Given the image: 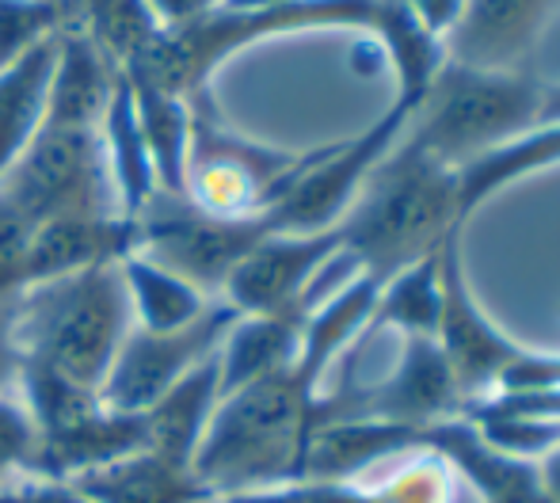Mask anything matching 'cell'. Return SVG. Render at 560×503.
<instances>
[{
    "instance_id": "6da1fadb",
    "label": "cell",
    "mask_w": 560,
    "mask_h": 503,
    "mask_svg": "<svg viewBox=\"0 0 560 503\" xmlns=\"http://www.w3.org/2000/svg\"><path fill=\"white\" fill-rule=\"evenodd\" d=\"M317 397L294 363L218 397L195 451V477L218 500L298 484L317 431Z\"/></svg>"
},
{
    "instance_id": "7a4b0ae2",
    "label": "cell",
    "mask_w": 560,
    "mask_h": 503,
    "mask_svg": "<svg viewBox=\"0 0 560 503\" xmlns=\"http://www.w3.org/2000/svg\"><path fill=\"white\" fill-rule=\"evenodd\" d=\"M408 130V126H405ZM343 256L374 279H393L465 230L457 172L423 153L408 133L377 161L359 199L336 225Z\"/></svg>"
},
{
    "instance_id": "3957f363",
    "label": "cell",
    "mask_w": 560,
    "mask_h": 503,
    "mask_svg": "<svg viewBox=\"0 0 560 503\" xmlns=\"http://www.w3.org/2000/svg\"><path fill=\"white\" fill-rule=\"evenodd\" d=\"M130 328L133 313L118 264L58 274L12 297V336L20 359L50 366L96 393Z\"/></svg>"
},
{
    "instance_id": "277c9868",
    "label": "cell",
    "mask_w": 560,
    "mask_h": 503,
    "mask_svg": "<svg viewBox=\"0 0 560 503\" xmlns=\"http://www.w3.org/2000/svg\"><path fill=\"white\" fill-rule=\"evenodd\" d=\"M377 20V0H294L275 8H225L184 23V27L156 31L153 43L126 66V77L149 89L172 92L179 100H191L210 92V77L225 58L252 43H264L275 35L317 27H354L370 31Z\"/></svg>"
},
{
    "instance_id": "5b68a950",
    "label": "cell",
    "mask_w": 560,
    "mask_h": 503,
    "mask_svg": "<svg viewBox=\"0 0 560 503\" xmlns=\"http://www.w3.org/2000/svg\"><path fill=\"white\" fill-rule=\"evenodd\" d=\"M546 84L530 69H469L446 61L408 119V138L439 164H465L538 130Z\"/></svg>"
},
{
    "instance_id": "8992f818",
    "label": "cell",
    "mask_w": 560,
    "mask_h": 503,
    "mask_svg": "<svg viewBox=\"0 0 560 503\" xmlns=\"http://www.w3.org/2000/svg\"><path fill=\"white\" fill-rule=\"evenodd\" d=\"M187 107H191V133H187L184 195L214 218H229V222L267 218V210L294 187V179L317 156V149L290 153V149L259 145L236 133L222 119L210 92L191 96Z\"/></svg>"
},
{
    "instance_id": "52a82bcc",
    "label": "cell",
    "mask_w": 560,
    "mask_h": 503,
    "mask_svg": "<svg viewBox=\"0 0 560 503\" xmlns=\"http://www.w3.org/2000/svg\"><path fill=\"white\" fill-rule=\"evenodd\" d=\"M0 202L31 230L61 218H122L100 126L46 119L20 161L0 176Z\"/></svg>"
},
{
    "instance_id": "ba28073f",
    "label": "cell",
    "mask_w": 560,
    "mask_h": 503,
    "mask_svg": "<svg viewBox=\"0 0 560 503\" xmlns=\"http://www.w3.org/2000/svg\"><path fill=\"white\" fill-rule=\"evenodd\" d=\"M133 237L141 252L153 264L184 274L202 294L222 297L225 279L233 267L248 256L264 237H271L267 218H248V222H229L195 207L187 195L153 191L149 202L130 218Z\"/></svg>"
},
{
    "instance_id": "9c48e42d",
    "label": "cell",
    "mask_w": 560,
    "mask_h": 503,
    "mask_svg": "<svg viewBox=\"0 0 560 503\" xmlns=\"http://www.w3.org/2000/svg\"><path fill=\"white\" fill-rule=\"evenodd\" d=\"M469 400L462 397L446 355L428 336H405L400 363L385 382L351 385L343 382L317 397V428L347 420H382L397 428H431V423L465 416Z\"/></svg>"
},
{
    "instance_id": "30bf717a",
    "label": "cell",
    "mask_w": 560,
    "mask_h": 503,
    "mask_svg": "<svg viewBox=\"0 0 560 503\" xmlns=\"http://www.w3.org/2000/svg\"><path fill=\"white\" fill-rule=\"evenodd\" d=\"M408 119H412V107L393 100L389 112L374 126H366L359 138L320 145L310 168L294 179V187L267 210L271 233H325L343 222V214L359 199L366 176L400 141Z\"/></svg>"
},
{
    "instance_id": "8fae6325",
    "label": "cell",
    "mask_w": 560,
    "mask_h": 503,
    "mask_svg": "<svg viewBox=\"0 0 560 503\" xmlns=\"http://www.w3.org/2000/svg\"><path fill=\"white\" fill-rule=\"evenodd\" d=\"M236 317L241 313L218 297L199 320L172 328V332H149V328L133 325L126 332L122 348H118L104 385H100V405L112 408V412H145V408H153L179 377H187L199 363L218 355Z\"/></svg>"
},
{
    "instance_id": "7c38bea8",
    "label": "cell",
    "mask_w": 560,
    "mask_h": 503,
    "mask_svg": "<svg viewBox=\"0 0 560 503\" xmlns=\"http://www.w3.org/2000/svg\"><path fill=\"white\" fill-rule=\"evenodd\" d=\"M439 294H443V309H439L435 343L454 371L462 397L477 405L485 400V393L492 397L500 377L526 355V348L508 332H500L495 320L472 297L462 259V230H454L439 245Z\"/></svg>"
},
{
    "instance_id": "4fadbf2b",
    "label": "cell",
    "mask_w": 560,
    "mask_h": 503,
    "mask_svg": "<svg viewBox=\"0 0 560 503\" xmlns=\"http://www.w3.org/2000/svg\"><path fill=\"white\" fill-rule=\"evenodd\" d=\"M343 252L339 230L325 233H271L264 237L222 286V302L241 317H267V313H310L313 282Z\"/></svg>"
},
{
    "instance_id": "5bb4252c",
    "label": "cell",
    "mask_w": 560,
    "mask_h": 503,
    "mask_svg": "<svg viewBox=\"0 0 560 503\" xmlns=\"http://www.w3.org/2000/svg\"><path fill=\"white\" fill-rule=\"evenodd\" d=\"M560 0H465L457 27L446 35V61L469 69H526Z\"/></svg>"
},
{
    "instance_id": "9a60e30c",
    "label": "cell",
    "mask_w": 560,
    "mask_h": 503,
    "mask_svg": "<svg viewBox=\"0 0 560 503\" xmlns=\"http://www.w3.org/2000/svg\"><path fill=\"white\" fill-rule=\"evenodd\" d=\"M420 451H431L454 469L462 481L472 484L480 503H553L541 492L538 466L495 451L469 416L420 428Z\"/></svg>"
},
{
    "instance_id": "2e32d148",
    "label": "cell",
    "mask_w": 560,
    "mask_h": 503,
    "mask_svg": "<svg viewBox=\"0 0 560 503\" xmlns=\"http://www.w3.org/2000/svg\"><path fill=\"white\" fill-rule=\"evenodd\" d=\"M84 503H210L218 500L195 477L191 461H179L156 446H138L122 458L66 481Z\"/></svg>"
},
{
    "instance_id": "e0dca14e",
    "label": "cell",
    "mask_w": 560,
    "mask_h": 503,
    "mask_svg": "<svg viewBox=\"0 0 560 503\" xmlns=\"http://www.w3.org/2000/svg\"><path fill=\"white\" fill-rule=\"evenodd\" d=\"M133 245H138V237H133L130 218H61V222H46L31 233L23 279H27V286H35V282L84 271V267L118 264L122 256H130Z\"/></svg>"
},
{
    "instance_id": "ac0fdd59",
    "label": "cell",
    "mask_w": 560,
    "mask_h": 503,
    "mask_svg": "<svg viewBox=\"0 0 560 503\" xmlns=\"http://www.w3.org/2000/svg\"><path fill=\"white\" fill-rule=\"evenodd\" d=\"M58 46L61 31H54V35H46L43 43H35L0 69V176L20 161V153L31 145L38 126L46 122Z\"/></svg>"
},
{
    "instance_id": "d6986e66",
    "label": "cell",
    "mask_w": 560,
    "mask_h": 503,
    "mask_svg": "<svg viewBox=\"0 0 560 503\" xmlns=\"http://www.w3.org/2000/svg\"><path fill=\"white\" fill-rule=\"evenodd\" d=\"M310 313H267V317H236L218 348L222 397L267 374L287 371L302 348V328Z\"/></svg>"
},
{
    "instance_id": "ffe728a7",
    "label": "cell",
    "mask_w": 560,
    "mask_h": 503,
    "mask_svg": "<svg viewBox=\"0 0 560 503\" xmlns=\"http://www.w3.org/2000/svg\"><path fill=\"white\" fill-rule=\"evenodd\" d=\"M100 141H104L107 172H112L118 214L133 218L149 202V195L156 191L153 164H149V149L141 138L138 112H133V92L126 69L115 77L112 100H107V112L100 119Z\"/></svg>"
},
{
    "instance_id": "44dd1931",
    "label": "cell",
    "mask_w": 560,
    "mask_h": 503,
    "mask_svg": "<svg viewBox=\"0 0 560 503\" xmlns=\"http://www.w3.org/2000/svg\"><path fill=\"white\" fill-rule=\"evenodd\" d=\"M370 35L382 43L385 61H389L393 73H397V100L416 112L423 92L431 89L439 69L446 66V43L431 35V31L408 12L405 0H377V20H374V27H370Z\"/></svg>"
},
{
    "instance_id": "7402d4cb",
    "label": "cell",
    "mask_w": 560,
    "mask_h": 503,
    "mask_svg": "<svg viewBox=\"0 0 560 503\" xmlns=\"http://www.w3.org/2000/svg\"><path fill=\"white\" fill-rule=\"evenodd\" d=\"M118 271H122L126 297H130L133 325L149 328V332H172V328L191 325L210 309V302H218L199 286H191L184 274L153 264L141 252L118 259Z\"/></svg>"
},
{
    "instance_id": "603a6c76",
    "label": "cell",
    "mask_w": 560,
    "mask_h": 503,
    "mask_svg": "<svg viewBox=\"0 0 560 503\" xmlns=\"http://www.w3.org/2000/svg\"><path fill=\"white\" fill-rule=\"evenodd\" d=\"M133 112H138L141 138L153 164L156 191L184 195V161H187V133H191V107L187 100L172 92L149 89V84L130 81Z\"/></svg>"
},
{
    "instance_id": "cb8c5ba5",
    "label": "cell",
    "mask_w": 560,
    "mask_h": 503,
    "mask_svg": "<svg viewBox=\"0 0 560 503\" xmlns=\"http://www.w3.org/2000/svg\"><path fill=\"white\" fill-rule=\"evenodd\" d=\"M439 309H443V294H439V252L416 259L412 267L397 271L393 279L382 282V294L374 302L362 336H374L382 328H393L400 336H428L435 340Z\"/></svg>"
},
{
    "instance_id": "d4e9b609",
    "label": "cell",
    "mask_w": 560,
    "mask_h": 503,
    "mask_svg": "<svg viewBox=\"0 0 560 503\" xmlns=\"http://www.w3.org/2000/svg\"><path fill=\"white\" fill-rule=\"evenodd\" d=\"M472 428L495 446V451L511 454V458H546L560 443V420H534V416H503L488 412V408H465Z\"/></svg>"
},
{
    "instance_id": "484cf974",
    "label": "cell",
    "mask_w": 560,
    "mask_h": 503,
    "mask_svg": "<svg viewBox=\"0 0 560 503\" xmlns=\"http://www.w3.org/2000/svg\"><path fill=\"white\" fill-rule=\"evenodd\" d=\"M66 27L61 0H0V69Z\"/></svg>"
},
{
    "instance_id": "4316f807",
    "label": "cell",
    "mask_w": 560,
    "mask_h": 503,
    "mask_svg": "<svg viewBox=\"0 0 560 503\" xmlns=\"http://www.w3.org/2000/svg\"><path fill=\"white\" fill-rule=\"evenodd\" d=\"M35 428L23 405L0 397V484H12L15 477H27Z\"/></svg>"
},
{
    "instance_id": "83f0119b",
    "label": "cell",
    "mask_w": 560,
    "mask_h": 503,
    "mask_svg": "<svg viewBox=\"0 0 560 503\" xmlns=\"http://www.w3.org/2000/svg\"><path fill=\"white\" fill-rule=\"evenodd\" d=\"M31 225L15 214L8 202H0V302H12L27 279H23V259L31 245Z\"/></svg>"
},
{
    "instance_id": "f1b7e54d",
    "label": "cell",
    "mask_w": 560,
    "mask_h": 503,
    "mask_svg": "<svg viewBox=\"0 0 560 503\" xmlns=\"http://www.w3.org/2000/svg\"><path fill=\"white\" fill-rule=\"evenodd\" d=\"M405 8L431 31V35L446 43V35L457 27V20H462L465 0H405Z\"/></svg>"
},
{
    "instance_id": "f546056e",
    "label": "cell",
    "mask_w": 560,
    "mask_h": 503,
    "mask_svg": "<svg viewBox=\"0 0 560 503\" xmlns=\"http://www.w3.org/2000/svg\"><path fill=\"white\" fill-rule=\"evenodd\" d=\"M145 4H149V12H153V20L161 23V31H168V27H184V23L214 12L222 0H145Z\"/></svg>"
},
{
    "instance_id": "4dcf8cb0",
    "label": "cell",
    "mask_w": 560,
    "mask_h": 503,
    "mask_svg": "<svg viewBox=\"0 0 560 503\" xmlns=\"http://www.w3.org/2000/svg\"><path fill=\"white\" fill-rule=\"evenodd\" d=\"M20 382V348L12 336V302H0V397Z\"/></svg>"
},
{
    "instance_id": "1f68e13d",
    "label": "cell",
    "mask_w": 560,
    "mask_h": 503,
    "mask_svg": "<svg viewBox=\"0 0 560 503\" xmlns=\"http://www.w3.org/2000/svg\"><path fill=\"white\" fill-rule=\"evenodd\" d=\"M538 481H541V492L553 503H560V443L538 461Z\"/></svg>"
},
{
    "instance_id": "d6a6232c",
    "label": "cell",
    "mask_w": 560,
    "mask_h": 503,
    "mask_svg": "<svg viewBox=\"0 0 560 503\" xmlns=\"http://www.w3.org/2000/svg\"><path fill=\"white\" fill-rule=\"evenodd\" d=\"M560 122V84H546V96H541V115L538 126H557Z\"/></svg>"
},
{
    "instance_id": "836d02e7",
    "label": "cell",
    "mask_w": 560,
    "mask_h": 503,
    "mask_svg": "<svg viewBox=\"0 0 560 503\" xmlns=\"http://www.w3.org/2000/svg\"><path fill=\"white\" fill-rule=\"evenodd\" d=\"M225 8H275V4H294V0H222Z\"/></svg>"
},
{
    "instance_id": "e575fe53",
    "label": "cell",
    "mask_w": 560,
    "mask_h": 503,
    "mask_svg": "<svg viewBox=\"0 0 560 503\" xmlns=\"http://www.w3.org/2000/svg\"><path fill=\"white\" fill-rule=\"evenodd\" d=\"M210 503H233V500H210Z\"/></svg>"
}]
</instances>
